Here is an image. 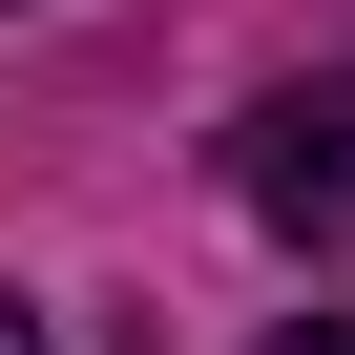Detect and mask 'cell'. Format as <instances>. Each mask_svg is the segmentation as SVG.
Masks as SVG:
<instances>
[{
	"label": "cell",
	"mask_w": 355,
	"mask_h": 355,
	"mask_svg": "<svg viewBox=\"0 0 355 355\" xmlns=\"http://www.w3.org/2000/svg\"><path fill=\"white\" fill-rule=\"evenodd\" d=\"M230 189H251V230H293V251L355 230V63H334V84H272V105L230 125Z\"/></svg>",
	"instance_id": "cell-1"
},
{
	"label": "cell",
	"mask_w": 355,
	"mask_h": 355,
	"mask_svg": "<svg viewBox=\"0 0 355 355\" xmlns=\"http://www.w3.org/2000/svg\"><path fill=\"white\" fill-rule=\"evenodd\" d=\"M272 355H355V293H334V313H293V334H272Z\"/></svg>",
	"instance_id": "cell-2"
},
{
	"label": "cell",
	"mask_w": 355,
	"mask_h": 355,
	"mask_svg": "<svg viewBox=\"0 0 355 355\" xmlns=\"http://www.w3.org/2000/svg\"><path fill=\"white\" fill-rule=\"evenodd\" d=\"M0 355H42V313H21V293H0Z\"/></svg>",
	"instance_id": "cell-3"
}]
</instances>
